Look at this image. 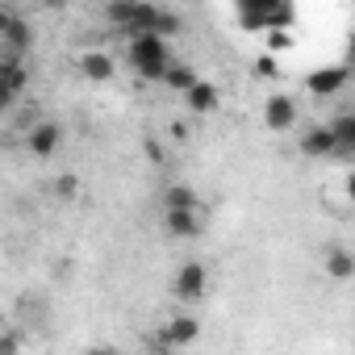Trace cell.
Segmentation results:
<instances>
[{"label":"cell","mask_w":355,"mask_h":355,"mask_svg":"<svg viewBox=\"0 0 355 355\" xmlns=\"http://www.w3.org/2000/svg\"><path fill=\"white\" fill-rule=\"evenodd\" d=\"M105 17H109L121 34H130V38L155 34V38L167 42V34H180V13L159 9V5H134V0H117V5L105 9Z\"/></svg>","instance_id":"1"},{"label":"cell","mask_w":355,"mask_h":355,"mask_svg":"<svg viewBox=\"0 0 355 355\" xmlns=\"http://www.w3.org/2000/svg\"><path fill=\"white\" fill-rule=\"evenodd\" d=\"M125 59H130L134 76H142V80H163V71L171 67V51H167V42L155 38V34L130 38V42H125Z\"/></svg>","instance_id":"2"},{"label":"cell","mask_w":355,"mask_h":355,"mask_svg":"<svg viewBox=\"0 0 355 355\" xmlns=\"http://www.w3.org/2000/svg\"><path fill=\"white\" fill-rule=\"evenodd\" d=\"M26 88H30V71H26V63H21V59H0V113L13 109L17 96H21Z\"/></svg>","instance_id":"3"},{"label":"cell","mask_w":355,"mask_h":355,"mask_svg":"<svg viewBox=\"0 0 355 355\" xmlns=\"http://www.w3.org/2000/svg\"><path fill=\"white\" fill-rule=\"evenodd\" d=\"M205 288H209V272H205V263H197V259L184 263L180 272H175V280H171L175 301H201Z\"/></svg>","instance_id":"4"},{"label":"cell","mask_w":355,"mask_h":355,"mask_svg":"<svg viewBox=\"0 0 355 355\" xmlns=\"http://www.w3.org/2000/svg\"><path fill=\"white\" fill-rule=\"evenodd\" d=\"M263 125L276 130V134H288V130L297 125V101H293L288 92H272V96L263 101Z\"/></svg>","instance_id":"5"},{"label":"cell","mask_w":355,"mask_h":355,"mask_svg":"<svg viewBox=\"0 0 355 355\" xmlns=\"http://www.w3.org/2000/svg\"><path fill=\"white\" fill-rule=\"evenodd\" d=\"M59 142H63V130H59L55 121H38V125L26 134V146H30V155H38V159H51V155L59 150Z\"/></svg>","instance_id":"6"},{"label":"cell","mask_w":355,"mask_h":355,"mask_svg":"<svg viewBox=\"0 0 355 355\" xmlns=\"http://www.w3.org/2000/svg\"><path fill=\"white\" fill-rule=\"evenodd\" d=\"M163 226L171 239H201V214L197 209H167Z\"/></svg>","instance_id":"7"},{"label":"cell","mask_w":355,"mask_h":355,"mask_svg":"<svg viewBox=\"0 0 355 355\" xmlns=\"http://www.w3.org/2000/svg\"><path fill=\"white\" fill-rule=\"evenodd\" d=\"M301 155H305V159H330V155H338L330 130H326V125H309V130L301 134Z\"/></svg>","instance_id":"8"},{"label":"cell","mask_w":355,"mask_h":355,"mask_svg":"<svg viewBox=\"0 0 355 355\" xmlns=\"http://www.w3.org/2000/svg\"><path fill=\"white\" fill-rule=\"evenodd\" d=\"M272 5H276V0H255V5H239V26H243L247 34H268Z\"/></svg>","instance_id":"9"},{"label":"cell","mask_w":355,"mask_h":355,"mask_svg":"<svg viewBox=\"0 0 355 355\" xmlns=\"http://www.w3.org/2000/svg\"><path fill=\"white\" fill-rule=\"evenodd\" d=\"M305 88L313 96H334L338 88H347V67H322V71H313L305 80Z\"/></svg>","instance_id":"10"},{"label":"cell","mask_w":355,"mask_h":355,"mask_svg":"<svg viewBox=\"0 0 355 355\" xmlns=\"http://www.w3.org/2000/svg\"><path fill=\"white\" fill-rule=\"evenodd\" d=\"M34 46V34H30V26L17 17L13 26H9V34L5 38H0V51H5V55H0V59H21L26 51Z\"/></svg>","instance_id":"11"},{"label":"cell","mask_w":355,"mask_h":355,"mask_svg":"<svg viewBox=\"0 0 355 355\" xmlns=\"http://www.w3.org/2000/svg\"><path fill=\"white\" fill-rule=\"evenodd\" d=\"M80 71L88 76V80H96V84H105V80H113V71H117V63L105 55V51H84L80 55Z\"/></svg>","instance_id":"12"},{"label":"cell","mask_w":355,"mask_h":355,"mask_svg":"<svg viewBox=\"0 0 355 355\" xmlns=\"http://www.w3.org/2000/svg\"><path fill=\"white\" fill-rule=\"evenodd\" d=\"M326 130H330L338 155H351V150H355V117H351V113H338L334 121H326Z\"/></svg>","instance_id":"13"},{"label":"cell","mask_w":355,"mask_h":355,"mask_svg":"<svg viewBox=\"0 0 355 355\" xmlns=\"http://www.w3.org/2000/svg\"><path fill=\"white\" fill-rule=\"evenodd\" d=\"M184 101H189V109H193V113H214L222 96H218V88H214L209 80H197V84L184 92Z\"/></svg>","instance_id":"14"},{"label":"cell","mask_w":355,"mask_h":355,"mask_svg":"<svg viewBox=\"0 0 355 355\" xmlns=\"http://www.w3.org/2000/svg\"><path fill=\"white\" fill-rule=\"evenodd\" d=\"M197 80H201V76H197V71H193L189 63H175V59H171V67L163 71V84H167L171 92H180V96H184V92H189V88H193Z\"/></svg>","instance_id":"15"},{"label":"cell","mask_w":355,"mask_h":355,"mask_svg":"<svg viewBox=\"0 0 355 355\" xmlns=\"http://www.w3.org/2000/svg\"><path fill=\"white\" fill-rule=\"evenodd\" d=\"M322 268H326V276H334V280H351V276H355V255H351L347 247H334Z\"/></svg>","instance_id":"16"},{"label":"cell","mask_w":355,"mask_h":355,"mask_svg":"<svg viewBox=\"0 0 355 355\" xmlns=\"http://www.w3.org/2000/svg\"><path fill=\"white\" fill-rule=\"evenodd\" d=\"M163 209H197V189L189 184H171L163 193Z\"/></svg>","instance_id":"17"},{"label":"cell","mask_w":355,"mask_h":355,"mask_svg":"<svg viewBox=\"0 0 355 355\" xmlns=\"http://www.w3.org/2000/svg\"><path fill=\"white\" fill-rule=\"evenodd\" d=\"M21 343H26V334H21V330L0 334V355H21Z\"/></svg>","instance_id":"18"},{"label":"cell","mask_w":355,"mask_h":355,"mask_svg":"<svg viewBox=\"0 0 355 355\" xmlns=\"http://www.w3.org/2000/svg\"><path fill=\"white\" fill-rule=\"evenodd\" d=\"M288 46H293V34H288V30H272V34H268V55L288 51Z\"/></svg>","instance_id":"19"},{"label":"cell","mask_w":355,"mask_h":355,"mask_svg":"<svg viewBox=\"0 0 355 355\" xmlns=\"http://www.w3.org/2000/svg\"><path fill=\"white\" fill-rule=\"evenodd\" d=\"M255 76H263V80H276V76H280V67H276V55H259V59H255Z\"/></svg>","instance_id":"20"},{"label":"cell","mask_w":355,"mask_h":355,"mask_svg":"<svg viewBox=\"0 0 355 355\" xmlns=\"http://www.w3.org/2000/svg\"><path fill=\"white\" fill-rule=\"evenodd\" d=\"M55 193H59V197H67V201H71V197H76V193H80V180H76V175H59V180H55Z\"/></svg>","instance_id":"21"},{"label":"cell","mask_w":355,"mask_h":355,"mask_svg":"<svg viewBox=\"0 0 355 355\" xmlns=\"http://www.w3.org/2000/svg\"><path fill=\"white\" fill-rule=\"evenodd\" d=\"M13 21H17V13H13V9H0V38L9 34V26H13Z\"/></svg>","instance_id":"22"},{"label":"cell","mask_w":355,"mask_h":355,"mask_svg":"<svg viewBox=\"0 0 355 355\" xmlns=\"http://www.w3.org/2000/svg\"><path fill=\"white\" fill-rule=\"evenodd\" d=\"M142 150H146V159H150V163H163V146H159L155 138H150V142H146Z\"/></svg>","instance_id":"23"},{"label":"cell","mask_w":355,"mask_h":355,"mask_svg":"<svg viewBox=\"0 0 355 355\" xmlns=\"http://www.w3.org/2000/svg\"><path fill=\"white\" fill-rule=\"evenodd\" d=\"M171 138L184 142V138H189V125H184V121H171Z\"/></svg>","instance_id":"24"},{"label":"cell","mask_w":355,"mask_h":355,"mask_svg":"<svg viewBox=\"0 0 355 355\" xmlns=\"http://www.w3.org/2000/svg\"><path fill=\"white\" fill-rule=\"evenodd\" d=\"M84 355H117V351H113V347H88Z\"/></svg>","instance_id":"25"},{"label":"cell","mask_w":355,"mask_h":355,"mask_svg":"<svg viewBox=\"0 0 355 355\" xmlns=\"http://www.w3.org/2000/svg\"><path fill=\"white\" fill-rule=\"evenodd\" d=\"M155 355H184V351H155Z\"/></svg>","instance_id":"26"}]
</instances>
